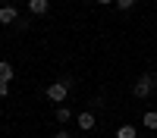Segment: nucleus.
I'll return each instance as SVG.
<instances>
[{
    "mask_svg": "<svg viewBox=\"0 0 157 138\" xmlns=\"http://www.w3.org/2000/svg\"><path fill=\"white\" fill-rule=\"evenodd\" d=\"M145 129H157V110H148L145 113Z\"/></svg>",
    "mask_w": 157,
    "mask_h": 138,
    "instance_id": "9",
    "label": "nucleus"
},
{
    "mask_svg": "<svg viewBox=\"0 0 157 138\" xmlns=\"http://www.w3.org/2000/svg\"><path fill=\"white\" fill-rule=\"evenodd\" d=\"M135 135H138V132H135V125H129V122L116 129V138H135Z\"/></svg>",
    "mask_w": 157,
    "mask_h": 138,
    "instance_id": "8",
    "label": "nucleus"
},
{
    "mask_svg": "<svg viewBox=\"0 0 157 138\" xmlns=\"http://www.w3.org/2000/svg\"><path fill=\"white\" fill-rule=\"evenodd\" d=\"M0 82H13V63L0 60Z\"/></svg>",
    "mask_w": 157,
    "mask_h": 138,
    "instance_id": "6",
    "label": "nucleus"
},
{
    "mask_svg": "<svg viewBox=\"0 0 157 138\" xmlns=\"http://www.w3.org/2000/svg\"><path fill=\"white\" fill-rule=\"evenodd\" d=\"M69 94V82H54V85H47V97L54 100V104H63Z\"/></svg>",
    "mask_w": 157,
    "mask_h": 138,
    "instance_id": "2",
    "label": "nucleus"
},
{
    "mask_svg": "<svg viewBox=\"0 0 157 138\" xmlns=\"http://www.w3.org/2000/svg\"><path fill=\"white\" fill-rule=\"evenodd\" d=\"M54 116H57V122H69V119H72V110H66L63 104H57V110H54Z\"/></svg>",
    "mask_w": 157,
    "mask_h": 138,
    "instance_id": "7",
    "label": "nucleus"
},
{
    "mask_svg": "<svg viewBox=\"0 0 157 138\" xmlns=\"http://www.w3.org/2000/svg\"><path fill=\"white\" fill-rule=\"evenodd\" d=\"M154 82H157V79H154L151 72H145V75H138V82L132 85V94H135V97H148V94L154 91Z\"/></svg>",
    "mask_w": 157,
    "mask_h": 138,
    "instance_id": "1",
    "label": "nucleus"
},
{
    "mask_svg": "<svg viewBox=\"0 0 157 138\" xmlns=\"http://www.w3.org/2000/svg\"><path fill=\"white\" fill-rule=\"evenodd\" d=\"M54 138H69V132H66V129H63V132H57Z\"/></svg>",
    "mask_w": 157,
    "mask_h": 138,
    "instance_id": "12",
    "label": "nucleus"
},
{
    "mask_svg": "<svg viewBox=\"0 0 157 138\" xmlns=\"http://www.w3.org/2000/svg\"><path fill=\"white\" fill-rule=\"evenodd\" d=\"M3 94H10V82H0V97Z\"/></svg>",
    "mask_w": 157,
    "mask_h": 138,
    "instance_id": "11",
    "label": "nucleus"
},
{
    "mask_svg": "<svg viewBox=\"0 0 157 138\" xmlns=\"http://www.w3.org/2000/svg\"><path fill=\"white\" fill-rule=\"evenodd\" d=\"M98 3H104V6H107V3H116V0H98Z\"/></svg>",
    "mask_w": 157,
    "mask_h": 138,
    "instance_id": "13",
    "label": "nucleus"
},
{
    "mask_svg": "<svg viewBox=\"0 0 157 138\" xmlns=\"http://www.w3.org/2000/svg\"><path fill=\"white\" fill-rule=\"evenodd\" d=\"M135 0H116V9H132Z\"/></svg>",
    "mask_w": 157,
    "mask_h": 138,
    "instance_id": "10",
    "label": "nucleus"
},
{
    "mask_svg": "<svg viewBox=\"0 0 157 138\" xmlns=\"http://www.w3.org/2000/svg\"><path fill=\"white\" fill-rule=\"evenodd\" d=\"M75 119H78V129H82V132H91V129L98 125V119H94V113H91V110H82Z\"/></svg>",
    "mask_w": 157,
    "mask_h": 138,
    "instance_id": "3",
    "label": "nucleus"
},
{
    "mask_svg": "<svg viewBox=\"0 0 157 138\" xmlns=\"http://www.w3.org/2000/svg\"><path fill=\"white\" fill-rule=\"evenodd\" d=\"M29 9L35 13V16H44V13L50 9V3H47V0H29Z\"/></svg>",
    "mask_w": 157,
    "mask_h": 138,
    "instance_id": "5",
    "label": "nucleus"
},
{
    "mask_svg": "<svg viewBox=\"0 0 157 138\" xmlns=\"http://www.w3.org/2000/svg\"><path fill=\"white\" fill-rule=\"evenodd\" d=\"M16 22V9H13V3H3L0 6V25H13Z\"/></svg>",
    "mask_w": 157,
    "mask_h": 138,
    "instance_id": "4",
    "label": "nucleus"
}]
</instances>
